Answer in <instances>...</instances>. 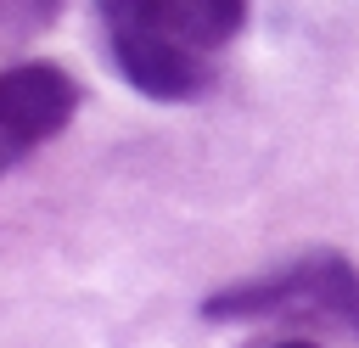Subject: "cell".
Returning <instances> with one entry per match:
<instances>
[{"label": "cell", "instance_id": "obj_1", "mask_svg": "<svg viewBox=\"0 0 359 348\" xmlns=\"http://www.w3.org/2000/svg\"><path fill=\"white\" fill-rule=\"evenodd\" d=\"M208 320H258V314H320V320H337L359 337V269L337 253H320V258H303V264H286L275 275H258V281H241V286H224L202 303Z\"/></svg>", "mask_w": 359, "mask_h": 348}, {"label": "cell", "instance_id": "obj_2", "mask_svg": "<svg viewBox=\"0 0 359 348\" xmlns=\"http://www.w3.org/2000/svg\"><path fill=\"white\" fill-rule=\"evenodd\" d=\"M79 112V84L56 62H17L0 67V135L17 152H34L39 140L62 135Z\"/></svg>", "mask_w": 359, "mask_h": 348}, {"label": "cell", "instance_id": "obj_3", "mask_svg": "<svg viewBox=\"0 0 359 348\" xmlns=\"http://www.w3.org/2000/svg\"><path fill=\"white\" fill-rule=\"evenodd\" d=\"M107 39H112V62L118 73L151 95V101H191L208 90V56L180 45V39H163L151 28H135V22H107Z\"/></svg>", "mask_w": 359, "mask_h": 348}, {"label": "cell", "instance_id": "obj_4", "mask_svg": "<svg viewBox=\"0 0 359 348\" xmlns=\"http://www.w3.org/2000/svg\"><path fill=\"white\" fill-rule=\"evenodd\" d=\"M107 22H135L163 39H180L191 51H219L247 22V0H101Z\"/></svg>", "mask_w": 359, "mask_h": 348}, {"label": "cell", "instance_id": "obj_5", "mask_svg": "<svg viewBox=\"0 0 359 348\" xmlns=\"http://www.w3.org/2000/svg\"><path fill=\"white\" fill-rule=\"evenodd\" d=\"M56 11H62V0H0V39H28Z\"/></svg>", "mask_w": 359, "mask_h": 348}, {"label": "cell", "instance_id": "obj_6", "mask_svg": "<svg viewBox=\"0 0 359 348\" xmlns=\"http://www.w3.org/2000/svg\"><path fill=\"white\" fill-rule=\"evenodd\" d=\"M275 348H314V342H275Z\"/></svg>", "mask_w": 359, "mask_h": 348}]
</instances>
